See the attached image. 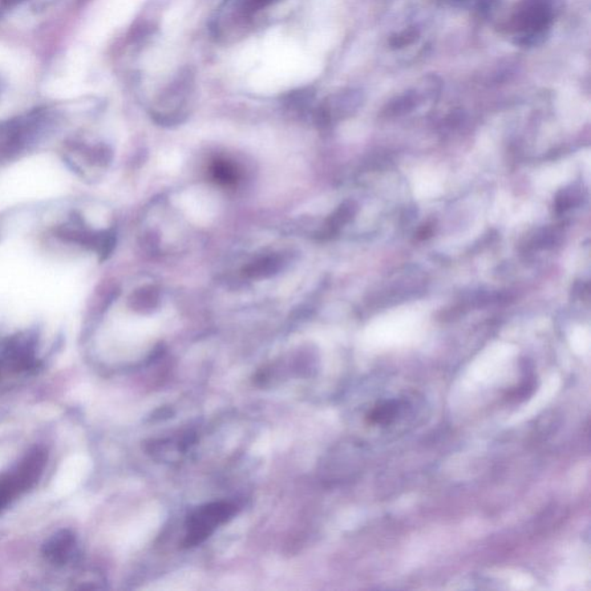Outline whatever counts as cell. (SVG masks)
Returning <instances> with one entry per match:
<instances>
[{"label":"cell","instance_id":"obj_6","mask_svg":"<svg viewBox=\"0 0 591 591\" xmlns=\"http://www.w3.org/2000/svg\"><path fill=\"white\" fill-rule=\"evenodd\" d=\"M194 79L196 76L190 67L181 68L176 73L168 86H165L161 93L160 109L156 111L157 119L168 123L181 119L194 94V87H196Z\"/></svg>","mask_w":591,"mask_h":591},{"label":"cell","instance_id":"obj_5","mask_svg":"<svg viewBox=\"0 0 591 591\" xmlns=\"http://www.w3.org/2000/svg\"><path fill=\"white\" fill-rule=\"evenodd\" d=\"M237 507L226 501H217L197 508L186 520L185 548H194L207 541L221 525L233 519Z\"/></svg>","mask_w":591,"mask_h":591},{"label":"cell","instance_id":"obj_4","mask_svg":"<svg viewBox=\"0 0 591 591\" xmlns=\"http://www.w3.org/2000/svg\"><path fill=\"white\" fill-rule=\"evenodd\" d=\"M38 339L26 331L0 342V378L31 374L38 370Z\"/></svg>","mask_w":591,"mask_h":591},{"label":"cell","instance_id":"obj_2","mask_svg":"<svg viewBox=\"0 0 591 591\" xmlns=\"http://www.w3.org/2000/svg\"><path fill=\"white\" fill-rule=\"evenodd\" d=\"M560 11L557 0H520L509 22L514 42L521 47L540 46Z\"/></svg>","mask_w":591,"mask_h":591},{"label":"cell","instance_id":"obj_12","mask_svg":"<svg viewBox=\"0 0 591 591\" xmlns=\"http://www.w3.org/2000/svg\"><path fill=\"white\" fill-rule=\"evenodd\" d=\"M23 2L24 0H0V5L4 7H13Z\"/></svg>","mask_w":591,"mask_h":591},{"label":"cell","instance_id":"obj_1","mask_svg":"<svg viewBox=\"0 0 591 591\" xmlns=\"http://www.w3.org/2000/svg\"><path fill=\"white\" fill-rule=\"evenodd\" d=\"M287 2L289 0H225L210 22V31L222 43L237 42L269 22Z\"/></svg>","mask_w":591,"mask_h":591},{"label":"cell","instance_id":"obj_3","mask_svg":"<svg viewBox=\"0 0 591 591\" xmlns=\"http://www.w3.org/2000/svg\"><path fill=\"white\" fill-rule=\"evenodd\" d=\"M47 461L46 449L34 447L11 471L0 473V512L39 483Z\"/></svg>","mask_w":591,"mask_h":591},{"label":"cell","instance_id":"obj_10","mask_svg":"<svg viewBox=\"0 0 591 591\" xmlns=\"http://www.w3.org/2000/svg\"><path fill=\"white\" fill-rule=\"evenodd\" d=\"M419 94L417 92H408L388 104L387 115L399 116L411 111L419 104Z\"/></svg>","mask_w":591,"mask_h":591},{"label":"cell","instance_id":"obj_11","mask_svg":"<svg viewBox=\"0 0 591 591\" xmlns=\"http://www.w3.org/2000/svg\"><path fill=\"white\" fill-rule=\"evenodd\" d=\"M419 39V31L417 28H408L403 31L399 32L392 36L390 40V46L394 50L398 49L406 48L411 46L412 43H415L417 40Z\"/></svg>","mask_w":591,"mask_h":591},{"label":"cell","instance_id":"obj_8","mask_svg":"<svg viewBox=\"0 0 591 591\" xmlns=\"http://www.w3.org/2000/svg\"><path fill=\"white\" fill-rule=\"evenodd\" d=\"M43 556L51 564L65 566L75 560L78 554V540L68 529L57 532L46 542L42 549Z\"/></svg>","mask_w":591,"mask_h":591},{"label":"cell","instance_id":"obj_9","mask_svg":"<svg viewBox=\"0 0 591 591\" xmlns=\"http://www.w3.org/2000/svg\"><path fill=\"white\" fill-rule=\"evenodd\" d=\"M362 103V93L355 89L336 93L320 105L318 121L322 124H330L335 119L349 115Z\"/></svg>","mask_w":591,"mask_h":591},{"label":"cell","instance_id":"obj_7","mask_svg":"<svg viewBox=\"0 0 591 591\" xmlns=\"http://www.w3.org/2000/svg\"><path fill=\"white\" fill-rule=\"evenodd\" d=\"M414 408L412 400L407 396L382 399L368 411L367 423L380 428L398 427L408 416H412Z\"/></svg>","mask_w":591,"mask_h":591}]
</instances>
